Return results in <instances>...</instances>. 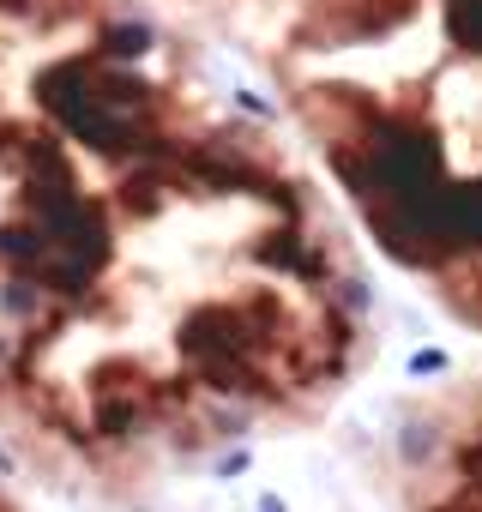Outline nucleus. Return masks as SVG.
<instances>
[]
</instances>
